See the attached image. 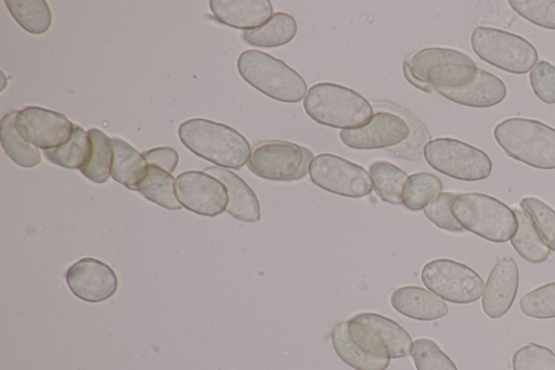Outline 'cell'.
I'll list each match as a JSON object with an SVG mask.
<instances>
[{"instance_id": "cell-1", "label": "cell", "mask_w": 555, "mask_h": 370, "mask_svg": "<svg viewBox=\"0 0 555 370\" xmlns=\"http://www.w3.org/2000/svg\"><path fill=\"white\" fill-rule=\"evenodd\" d=\"M181 142L218 167L240 169L249 158L250 144L234 128L205 118H191L178 129Z\"/></svg>"}, {"instance_id": "cell-2", "label": "cell", "mask_w": 555, "mask_h": 370, "mask_svg": "<svg viewBox=\"0 0 555 370\" xmlns=\"http://www.w3.org/2000/svg\"><path fill=\"white\" fill-rule=\"evenodd\" d=\"M493 137L509 157L530 167L555 169V128L525 117H509L495 125Z\"/></svg>"}, {"instance_id": "cell-3", "label": "cell", "mask_w": 555, "mask_h": 370, "mask_svg": "<svg viewBox=\"0 0 555 370\" xmlns=\"http://www.w3.org/2000/svg\"><path fill=\"white\" fill-rule=\"evenodd\" d=\"M302 104L311 119L341 130L361 127L373 116V107L363 95L351 88L333 82H318L311 86Z\"/></svg>"}, {"instance_id": "cell-4", "label": "cell", "mask_w": 555, "mask_h": 370, "mask_svg": "<svg viewBox=\"0 0 555 370\" xmlns=\"http://www.w3.org/2000/svg\"><path fill=\"white\" fill-rule=\"evenodd\" d=\"M451 210L464 230L490 242H507L517 231L518 221L514 209L485 193L455 194Z\"/></svg>"}, {"instance_id": "cell-5", "label": "cell", "mask_w": 555, "mask_h": 370, "mask_svg": "<svg viewBox=\"0 0 555 370\" xmlns=\"http://www.w3.org/2000/svg\"><path fill=\"white\" fill-rule=\"evenodd\" d=\"M241 77L264 95L284 103H297L307 93L302 76L285 62L263 51L246 50L236 62Z\"/></svg>"}, {"instance_id": "cell-6", "label": "cell", "mask_w": 555, "mask_h": 370, "mask_svg": "<svg viewBox=\"0 0 555 370\" xmlns=\"http://www.w3.org/2000/svg\"><path fill=\"white\" fill-rule=\"evenodd\" d=\"M474 53L504 72L522 75L538 62L537 49L524 37L489 26H477L470 35Z\"/></svg>"}, {"instance_id": "cell-7", "label": "cell", "mask_w": 555, "mask_h": 370, "mask_svg": "<svg viewBox=\"0 0 555 370\" xmlns=\"http://www.w3.org/2000/svg\"><path fill=\"white\" fill-rule=\"evenodd\" d=\"M349 339L363 352L397 359L411 354L412 337L395 320L374 312H361L346 321Z\"/></svg>"}, {"instance_id": "cell-8", "label": "cell", "mask_w": 555, "mask_h": 370, "mask_svg": "<svg viewBox=\"0 0 555 370\" xmlns=\"http://www.w3.org/2000/svg\"><path fill=\"white\" fill-rule=\"evenodd\" d=\"M424 157L435 170L462 181L487 179L492 162L482 150L453 138H436L424 144Z\"/></svg>"}, {"instance_id": "cell-9", "label": "cell", "mask_w": 555, "mask_h": 370, "mask_svg": "<svg viewBox=\"0 0 555 370\" xmlns=\"http://www.w3.org/2000/svg\"><path fill=\"white\" fill-rule=\"evenodd\" d=\"M313 153L306 146L285 140L259 142L250 152L247 166L256 176L274 181H294L309 173Z\"/></svg>"}, {"instance_id": "cell-10", "label": "cell", "mask_w": 555, "mask_h": 370, "mask_svg": "<svg viewBox=\"0 0 555 370\" xmlns=\"http://www.w3.org/2000/svg\"><path fill=\"white\" fill-rule=\"evenodd\" d=\"M410 65L420 79L435 88H457L473 80L478 72L475 61L451 48L429 47L410 58Z\"/></svg>"}, {"instance_id": "cell-11", "label": "cell", "mask_w": 555, "mask_h": 370, "mask_svg": "<svg viewBox=\"0 0 555 370\" xmlns=\"http://www.w3.org/2000/svg\"><path fill=\"white\" fill-rule=\"evenodd\" d=\"M423 284L443 301L470 304L485 290L482 278L467 265L448 258L426 263L421 271Z\"/></svg>"}, {"instance_id": "cell-12", "label": "cell", "mask_w": 555, "mask_h": 370, "mask_svg": "<svg viewBox=\"0 0 555 370\" xmlns=\"http://www.w3.org/2000/svg\"><path fill=\"white\" fill-rule=\"evenodd\" d=\"M309 177L317 187L340 196L358 199L373 190L365 168L331 153H321L313 157Z\"/></svg>"}, {"instance_id": "cell-13", "label": "cell", "mask_w": 555, "mask_h": 370, "mask_svg": "<svg viewBox=\"0 0 555 370\" xmlns=\"http://www.w3.org/2000/svg\"><path fill=\"white\" fill-rule=\"evenodd\" d=\"M175 189L182 207L197 215L215 217L227 209L225 186L206 171L188 170L178 175Z\"/></svg>"}, {"instance_id": "cell-14", "label": "cell", "mask_w": 555, "mask_h": 370, "mask_svg": "<svg viewBox=\"0 0 555 370\" xmlns=\"http://www.w3.org/2000/svg\"><path fill=\"white\" fill-rule=\"evenodd\" d=\"M15 127L25 141L43 151L64 144L75 129L65 115L39 106L21 110Z\"/></svg>"}, {"instance_id": "cell-15", "label": "cell", "mask_w": 555, "mask_h": 370, "mask_svg": "<svg viewBox=\"0 0 555 370\" xmlns=\"http://www.w3.org/2000/svg\"><path fill=\"white\" fill-rule=\"evenodd\" d=\"M410 128L399 115L379 111L365 125L340 130L339 139L348 148L373 150L390 148L408 139Z\"/></svg>"}, {"instance_id": "cell-16", "label": "cell", "mask_w": 555, "mask_h": 370, "mask_svg": "<svg viewBox=\"0 0 555 370\" xmlns=\"http://www.w3.org/2000/svg\"><path fill=\"white\" fill-rule=\"evenodd\" d=\"M65 278L73 294L89 303L112 297L118 286L115 271L105 263L91 257L75 261L67 269Z\"/></svg>"}, {"instance_id": "cell-17", "label": "cell", "mask_w": 555, "mask_h": 370, "mask_svg": "<svg viewBox=\"0 0 555 370\" xmlns=\"http://www.w3.org/2000/svg\"><path fill=\"white\" fill-rule=\"evenodd\" d=\"M519 285V270L512 256L499 258L492 266L485 285L481 306L491 319L503 317L515 302Z\"/></svg>"}, {"instance_id": "cell-18", "label": "cell", "mask_w": 555, "mask_h": 370, "mask_svg": "<svg viewBox=\"0 0 555 370\" xmlns=\"http://www.w3.org/2000/svg\"><path fill=\"white\" fill-rule=\"evenodd\" d=\"M435 90L454 103L468 107H491L501 103L507 93L501 78L485 69H478L468 84L457 88H435Z\"/></svg>"}, {"instance_id": "cell-19", "label": "cell", "mask_w": 555, "mask_h": 370, "mask_svg": "<svg viewBox=\"0 0 555 370\" xmlns=\"http://www.w3.org/2000/svg\"><path fill=\"white\" fill-rule=\"evenodd\" d=\"M209 8L217 21L244 31L260 27L274 14L269 0H211Z\"/></svg>"}, {"instance_id": "cell-20", "label": "cell", "mask_w": 555, "mask_h": 370, "mask_svg": "<svg viewBox=\"0 0 555 370\" xmlns=\"http://www.w3.org/2000/svg\"><path fill=\"white\" fill-rule=\"evenodd\" d=\"M205 171L219 179L228 191L227 212L244 222H257L261 218L259 201L249 186L233 171L209 166Z\"/></svg>"}, {"instance_id": "cell-21", "label": "cell", "mask_w": 555, "mask_h": 370, "mask_svg": "<svg viewBox=\"0 0 555 370\" xmlns=\"http://www.w3.org/2000/svg\"><path fill=\"white\" fill-rule=\"evenodd\" d=\"M390 303L399 314L420 321L437 320L449 312L443 299L429 290L415 285L401 286L393 291Z\"/></svg>"}, {"instance_id": "cell-22", "label": "cell", "mask_w": 555, "mask_h": 370, "mask_svg": "<svg viewBox=\"0 0 555 370\" xmlns=\"http://www.w3.org/2000/svg\"><path fill=\"white\" fill-rule=\"evenodd\" d=\"M112 178L130 190L137 191L149 168L143 155L126 141L113 138Z\"/></svg>"}, {"instance_id": "cell-23", "label": "cell", "mask_w": 555, "mask_h": 370, "mask_svg": "<svg viewBox=\"0 0 555 370\" xmlns=\"http://www.w3.org/2000/svg\"><path fill=\"white\" fill-rule=\"evenodd\" d=\"M297 28L296 20L291 14L276 12L260 27L243 31L242 38L258 48L281 47L294 39Z\"/></svg>"}, {"instance_id": "cell-24", "label": "cell", "mask_w": 555, "mask_h": 370, "mask_svg": "<svg viewBox=\"0 0 555 370\" xmlns=\"http://www.w3.org/2000/svg\"><path fill=\"white\" fill-rule=\"evenodd\" d=\"M331 341L337 356L356 370H386L390 359L372 356L351 342L346 321L337 322L331 331Z\"/></svg>"}, {"instance_id": "cell-25", "label": "cell", "mask_w": 555, "mask_h": 370, "mask_svg": "<svg viewBox=\"0 0 555 370\" xmlns=\"http://www.w3.org/2000/svg\"><path fill=\"white\" fill-rule=\"evenodd\" d=\"M16 111L7 113L0 122L1 144L5 154L17 165L31 168L40 164L41 154L35 145L25 141L16 130Z\"/></svg>"}, {"instance_id": "cell-26", "label": "cell", "mask_w": 555, "mask_h": 370, "mask_svg": "<svg viewBox=\"0 0 555 370\" xmlns=\"http://www.w3.org/2000/svg\"><path fill=\"white\" fill-rule=\"evenodd\" d=\"M90 139V153L85 165L79 169L81 174L95 183H104L111 176L113 162L112 139L99 129L88 131Z\"/></svg>"}, {"instance_id": "cell-27", "label": "cell", "mask_w": 555, "mask_h": 370, "mask_svg": "<svg viewBox=\"0 0 555 370\" xmlns=\"http://www.w3.org/2000/svg\"><path fill=\"white\" fill-rule=\"evenodd\" d=\"M369 174L373 189L382 201L402 204V190L409 177L405 171L389 162L375 161L371 163Z\"/></svg>"}, {"instance_id": "cell-28", "label": "cell", "mask_w": 555, "mask_h": 370, "mask_svg": "<svg viewBox=\"0 0 555 370\" xmlns=\"http://www.w3.org/2000/svg\"><path fill=\"white\" fill-rule=\"evenodd\" d=\"M175 182L176 179L171 174L149 165L146 174L139 183L137 191L149 201L164 208L177 210L182 205L177 199Z\"/></svg>"}, {"instance_id": "cell-29", "label": "cell", "mask_w": 555, "mask_h": 370, "mask_svg": "<svg viewBox=\"0 0 555 370\" xmlns=\"http://www.w3.org/2000/svg\"><path fill=\"white\" fill-rule=\"evenodd\" d=\"M17 24L30 34H44L52 23L51 10L44 0H5Z\"/></svg>"}, {"instance_id": "cell-30", "label": "cell", "mask_w": 555, "mask_h": 370, "mask_svg": "<svg viewBox=\"0 0 555 370\" xmlns=\"http://www.w3.org/2000/svg\"><path fill=\"white\" fill-rule=\"evenodd\" d=\"M518 227L514 237L509 240L517 254L532 264H541L550 256V250L544 244L527 216L522 210L514 208Z\"/></svg>"}, {"instance_id": "cell-31", "label": "cell", "mask_w": 555, "mask_h": 370, "mask_svg": "<svg viewBox=\"0 0 555 370\" xmlns=\"http://www.w3.org/2000/svg\"><path fill=\"white\" fill-rule=\"evenodd\" d=\"M90 153V139L80 126H75L72 137L62 145L44 150L48 161L64 168L80 169Z\"/></svg>"}, {"instance_id": "cell-32", "label": "cell", "mask_w": 555, "mask_h": 370, "mask_svg": "<svg viewBox=\"0 0 555 370\" xmlns=\"http://www.w3.org/2000/svg\"><path fill=\"white\" fill-rule=\"evenodd\" d=\"M442 189V181L436 175L424 171L412 174L403 186L402 204L410 210H421Z\"/></svg>"}, {"instance_id": "cell-33", "label": "cell", "mask_w": 555, "mask_h": 370, "mask_svg": "<svg viewBox=\"0 0 555 370\" xmlns=\"http://www.w3.org/2000/svg\"><path fill=\"white\" fill-rule=\"evenodd\" d=\"M519 205L544 244L555 252V210L533 196L521 199Z\"/></svg>"}, {"instance_id": "cell-34", "label": "cell", "mask_w": 555, "mask_h": 370, "mask_svg": "<svg viewBox=\"0 0 555 370\" xmlns=\"http://www.w3.org/2000/svg\"><path fill=\"white\" fill-rule=\"evenodd\" d=\"M519 309L525 316L534 319L555 318V281L524 294L519 301Z\"/></svg>"}, {"instance_id": "cell-35", "label": "cell", "mask_w": 555, "mask_h": 370, "mask_svg": "<svg viewBox=\"0 0 555 370\" xmlns=\"http://www.w3.org/2000/svg\"><path fill=\"white\" fill-rule=\"evenodd\" d=\"M411 356L416 370H457L452 359L430 339L415 340Z\"/></svg>"}, {"instance_id": "cell-36", "label": "cell", "mask_w": 555, "mask_h": 370, "mask_svg": "<svg viewBox=\"0 0 555 370\" xmlns=\"http://www.w3.org/2000/svg\"><path fill=\"white\" fill-rule=\"evenodd\" d=\"M512 369L555 370V352L537 343H527L514 353Z\"/></svg>"}, {"instance_id": "cell-37", "label": "cell", "mask_w": 555, "mask_h": 370, "mask_svg": "<svg viewBox=\"0 0 555 370\" xmlns=\"http://www.w3.org/2000/svg\"><path fill=\"white\" fill-rule=\"evenodd\" d=\"M508 4L533 25L555 30V0H509Z\"/></svg>"}, {"instance_id": "cell-38", "label": "cell", "mask_w": 555, "mask_h": 370, "mask_svg": "<svg viewBox=\"0 0 555 370\" xmlns=\"http://www.w3.org/2000/svg\"><path fill=\"white\" fill-rule=\"evenodd\" d=\"M454 196L455 194L452 192H441L423 210L427 219L438 228L450 232H462L464 229L456 221L451 210Z\"/></svg>"}, {"instance_id": "cell-39", "label": "cell", "mask_w": 555, "mask_h": 370, "mask_svg": "<svg viewBox=\"0 0 555 370\" xmlns=\"http://www.w3.org/2000/svg\"><path fill=\"white\" fill-rule=\"evenodd\" d=\"M534 95L546 104L555 103V66L547 61L538 62L529 73Z\"/></svg>"}, {"instance_id": "cell-40", "label": "cell", "mask_w": 555, "mask_h": 370, "mask_svg": "<svg viewBox=\"0 0 555 370\" xmlns=\"http://www.w3.org/2000/svg\"><path fill=\"white\" fill-rule=\"evenodd\" d=\"M150 166L158 167L169 174L173 173L178 163L179 154L170 146H159L143 153Z\"/></svg>"}, {"instance_id": "cell-41", "label": "cell", "mask_w": 555, "mask_h": 370, "mask_svg": "<svg viewBox=\"0 0 555 370\" xmlns=\"http://www.w3.org/2000/svg\"><path fill=\"white\" fill-rule=\"evenodd\" d=\"M402 71L404 78L416 89L422 90L426 93H430L434 91V88L430 85L415 76L410 65V58L403 61Z\"/></svg>"}]
</instances>
